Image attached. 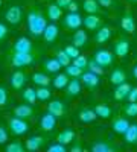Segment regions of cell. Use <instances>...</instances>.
<instances>
[{"label": "cell", "instance_id": "6da1fadb", "mask_svg": "<svg viewBox=\"0 0 137 152\" xmlns=\"http://www.w3.org/2000/svg\"><path fill=\"white\" fill-rule=\"evenodd\" d=\"M28 29H29V34L34 35V37H41L46 26H47V20L44 18V15L38 9H31L28 12Z\"/></svg>", "mask_w": 137, "mask_h": 152}, {"label": "cell", "instance_id": "7a4b0ae2", "mask_svg": "<svg viewBox=\"0 0 137 152\" xmlns=\"http://www.w3.org/2000/svg\"><path fill=\"white\" fill-rule=\"evenodd\" d=\"M11 62L12 66L17 67V69H21V67H26L29 64L34 62V56L31 55V52H12V58H11Z\"/></svg>", "mask_w": 137, "mask_h": 152}, {"label": "cell", "instance_id": "3957f363", "mask_svg": "<svg viewBox=\"0 0 137 152\" xmlns=\"http://www.w3.org/2000/svg\"><path fill=\"white\" fill-rule=\"evenodd\" d=\"M9 129L14 135H24L29 131V125L24 119H20V117L14 116L9 120Z\"/></svg>", "mask_w": 137, "mask_h": 152}, {"label": "cell", "instance_id": "277c9868", "mask_svg": "<svg viewBox=\"0 0 137 152\" xmlns=\"http://www.w3.org/2000/svg\"><path fill=\"white\" fill-rule=\"evenodd\" d=\"M5 20L9 23V24H18L21 20H23V9L17 5L8 8V11L5 12Z\"/></svg>", "mask_w": 137, "mask_h": 152}, {"label": "cell", "instance_id": "5b68a950", "mask_svg": "<svg viewBox=\"0 0 137 152\" xmlns=\"http://www.w3.org/2000/svg\"><path fill=\"white\" fill-rule=\"evenodd\" d=\"M93 59L97 62V64H101L102 67H108V66L113 64L114 55L111 53L110 50H107V49H99V50H96Z\"/></svg>", "mask_w": 137, "mask_h": 152}, {"label": "cell", "instance_id": "8992f818", "mask_svg": "<svg viewBox=\"0 0 137 152\" xmlns=\"http://www.w3.org/2000/svg\"><path fill=\"white\" fill-rule=\"evenodd\" d=\"M82 18L79 12H69V14L64 17V26L67 29H72V31H76L81 28L82 24Z\"/></svg>", "mask_w": 137, "mask_h": 152}, {"label": "cell", "instance_id": "52a82bcc", "mask_svg": "<svg viewBox=\"0 0 137 152\" xmlns=\"http://www.w3.org/2000/svg\"><path fill=\"white\" fill-rule=\"evenodd\" d=\"M26 81H28V76L24 75L21 70L14 72V73L11 75V79H9L11 87H12V88H15V90H21V88L26 85Z\"/></svg>", "mask_w": 137, "mask_h": 152}, {"label": "cell", "instance_id": "ba28073f", "mask_svg": "<svg viewBox=\"0 0 137 152\" xmlns=\"http://www.w3.org/2000/svg\"><path fill=\"white\" fill-rule=\"evenodd\" d=\"M12 52H32V41L28 37H20L12 46Z\"/></svg>", "mask_w": 137, "mask_h": 152}, {"label": "cell", "instance_id": "9c48e42d", "mask_svg": "<svg viewBox=\"0 0 137 152\" xmlns=\"http://www.w3.org/2000/svg\"><path fill=\"white\" fill-rule=\"evenodd\" d=\"M55 125H56V117L53 116L52 113H44L43 116H41V119H40V128L43 129V131H52L53 128H55Z\"/></svg>", "mask_w": 137, "mask_h": 152}, {"label": "cell", "instance_id": "30bf717a", "mask_svg": "<svg viewBox=\"0 0 137 152\" xmlns=\"http://www.w3.org/2000/svg\"><path fill=\"white\" fill-rule=\"evenodd\" d=\"M130 52V41L127 38H119L114 43V55H117L119 58H125Z\"/></svg>", "mask_w": 137, "mask_h": 152}, {"label": "cell", "instance_id": "8fae6325", "mask_svg": "<svg viewBox=\"0 0 137 152\" xmlns=\"http://www.w3.org/2000/svg\"><path fill=\"white\" fill-rule=\"evenodd\" d=\"M82 24L89 29V31H96L102 26V20L99 18L97 14H89L87 17L82 18Z\"/></svg>", "mask_w": 137, "mask_h": 152}, {"label": "cell", "instance_id": "7c38bea8", "mask_svg": "<svg viewBox=\"0 0 137 152\" xmlns=\"http://www.w3.org/2000/svg\"><path fill=\"white\" fill-rule=\"evenodd\" d=\"M47 111L52 113L56 119L63 117V114L66 113V107H64V102L59 99H55V100H51V104L47 105Z\"/></svg>", "mask_w": 137, "mask_h": 152}, {"label": "cell", "instance_id": "4fadbf2b", "mask_svg": "<svg viewBox=\"0 0 137 152\" xmlns=\"http://www.w3.org/2000/svg\"><path fill=\"white\" fill-rule=\"evenodd\" d=\"M81 82L85 85V87H89V88H95L99 85V82H101V79H99V75L93 73V72H85L81 75Z\"/></svg>", "mask_w": 137, "mask_h": 152}, {"label": "cell", "instance_id": "5bb4252c", "mask_svg": "<svg viewBox=\"0 0 137 152\" xmlns=\"http://www.w3.org/2000/svg\"><path fill=\"white\" fill-rule=\"evenodd\" d=\"M120 28L128 32V34H133L136 31V21H134V17L131 12H125L120 18Z\"/></svg>", "mask_w": 137, "mask_h": 152}, {"label": "cell", "instance_id": "9a60e30c", "mask_svg": "<svg viewBox=\"0 0 137 152\" xmlns=\"http://www.w3.org/2000/svg\"><path fill=\"white\" fill-rule=\"evenodd\" d=\"M14 116L20 117V119H31L34 116V108L29 105V104H21V105H17L14 108Z\"/></svg>", "mask_w": 137, "mask_h": 152}, {"label": "cell", "instance_id": "2e32d148", "mask_svg": "<svg viewBox=\"0 0 137 152\" xmlns=\"http://www.w3.org/2000/svg\"><path fill=\"white\" fill-rule=\"evenodd\" d=\"M79 93H81V81L78 78H73L66 85V96L69 99H72V97H76Z\"/></svg>", "mask_w": 137, "mask_h": 152}, {"label": "cell", "instance_id": "e0dca14e", "mask_svg": "<svg viewBox=\"0 0 137 152\" xmlns=\"http://www.w3.org/2000/svg\"><path fill=\"white\" fill-rule=\"evenodd\" d=\"M58 34H59V28L56 26L55 23L47 24L46 29H44V32H43L44 41H46V43H53L56 38H58Z\"/></svg>", "mask_w": 137, "mask_h": 152}, {"label": "cell", "instance_id": "ac0fdd59", "mask_svg": "<svg viewBox=\"0 0 137 152\" xmlns=\"http://www.w3.org/2000/svg\"><path fill=\"white\" fill-rule=\"evenodd\" d=\"M111 38V28L110 26H101L99 29H96V35H95V40L97 44H104L107 43Z\"/></svg>", "mask_w": 137, "mask_h": 152}, {"label": "cell", "instance_id": "d6986e66", "mask_svg": "<svg viewBox=\"0 0 137 152\" xmlns=\"http://www.w3.org/2000/svg\"><path fill=\"white\" fill-rule=\"evenodd\" d=\"M130 90H131V85L125 81V82H122V84L116 85L113 96H114V99H116V100H123V99H127V96H128Z\"/></svg>", "mask_w": 137, "mask_h": 152}, {"label": "cell", "instance_id": "ffe728a7", "mask_svg": "<svg viewBox=\"0 0 137 152\" xmlns=\"http://www.w3.org/2000/svg\"><path fill=\"white\" fill-rule=\"evenodd\" d=\"M56 142L61 143V145H64V146L72 145V143L75 142V131L70 129V128L61 131V132L58 134V137H56Z\"/></svg>", "mask_w": 137, "mask_h": 152}, {"label": "cell", "instance_id": "44dd1931", "mask_svg": "<svg viewBox=\"0 0 137 152\" xmlns=\"http://www.w3.org/2000/svg\"><path fill=\"white\" fill-rule=\"evenodd\" d=\"M43 143H44V138L43 137H40V135H31L28 140H26V143H24V146H26L28 151L35 152V151H38L43 146Z\"/></svg>", "mask_w": 137, "mask_h": 152}, {"label": "cell", "instance_id": "7402d4cb", "mask_svg": "<svg viewBox=\"0 0 137 152\" xmlns=\"http://www.w3.org/2000/svg\"><path fill=\"white\" fill-rule=\"evenodd\" d=\"M128 126H130V122L125 117H117V119L113 120V123H111V128H113V131L116 134H123L127 131Z\"/></svg>", "mask_w": 137, "mask_h": 152}, {"label": "cell", "instance_id": "603a6c76", "mask_svg": "<svg viewBox=\"0 0 137 152\" xmlns=\"http://www.w3.org/2000/svg\"><path fill=\"white\" fill-rule=\"evenodd\" d=\"M123 138H125V142L130 143V145H136L137 143V125L136 123H130L127 131L123 132Z\"/></svg>", "mask_w": 137, "mask_h": 152}, {"label": "cell", "instance_id": "cb8c5ba5", "mask_svg": "<svg viewBox=\"0 0 137 152\" xmlns=\"http://www.w3.org/2000/svg\"><path fill=\"white\" fill-rule=\"evenodd\" d=\"M78 117L82 123H92L97 119L95 110H90V108H82L79 113H78Z\"/></svg>", "mask_w": 137, "mask_h": 152}, {"label": "cell", "instance_id": "d4e9b609", "mask_svg": "<svg viewBox=\"0 0 137 152\" xmlns=\"http://www.w3.org/2000/svg\"><path fill=\"white\" fill-rule=\"evenodd\" d=\"M73 44L76 47H84L89 41V37H87V32L82 31V29H76V32L73 34V38H72Z\"/></svg>", "mask_w": 137, "mask_h": 152}, {"label": "cell", "instance_id": "484cf974", "mask_svg": "<svg viewBox=\"0 0 137 152\" xmlns=\"http://www.w3.org/2000/svg\"><path fill=\"white\" fill-rule=\"evenodd\" d=\"M90 149H92V152H114L116 151V148L111 143L102 142V140H97L96 143H93Z\"/></svg>", "mask_w": 137, "mask_h": 152}, {"label": "cell", "instance_id": "4316f807", "mask_svg": "<svg viewBox=\"0 0 137 152\" xmlns=\"http://www.w3.org/2000/svg\"><path fill=\"white\" fill-rule=\"evenodd\" d=\"M125 81H127V75L122 69H114L110 73V82L113 85H119V84L125 82Z\"/></svg>", "mask_w": 137, "mask_h": 152}, {"label": "cell", "instance_id": "83f0119b", "mask_svg": "<svg viewBox=\"0 0 137 152\" xmlns=\"http://www.w3.org/2000/svg\"><path fill=\"white\" fill-rule=\"evenodd\" d=\"M82 9L87 14H99L101 12V5L97 3V0H84Z\"/></svg>", "mask_w": 137, "mask_h": 152}, {"label": "cell", "instance_id": "f1b7e54d", "mask_svg": "<svg viewBox=\"0 0 137 152\" xmlns=\"http://www.w3.org/2000/svg\"><path fill=\"white\" fill-rule=\"evenodd\" d=\"M47 17L52 21H58L61 17H63V9H61L56 3H51L47 6Z\"/></svg>", "mask_w": 137, "mask_h": 152}, {"label": "cell", "instance_id": "f546056e", "mask_svg": "<svg viewBox=\"0 0 137 152\" xmlns=\"http://www.w3.org/2000/svg\"><path fill=\"white\" fill-rule=\"evenodd\" d=\"M21 97H23V100L26 104H32V105L37 102V100H38V99H37V90H35V88H32V87L24 88V90L21 91Z\"/></svg>", "mask_w": 137, "mask_h": 152}, {"label": "cell", "instance_id": "4dcf8cb0", "mask_svg": "<svg viewBox=\"0 0 137 152\" xmlns=\"http://www.w3.org/2000/svg\"><path fill=\"white\" fill-rule=\"evenodd\" d=\"M51 78L46 75V73H43V72H35L34 75H32V82L34 84H37L38 87H41V85H49L51 84Z\"/></svg>", "mask_w": 137, "mask_h": 152}, {"label": "cell", "instance_id": "1f68e13d", "mask_svg": "<svg viewBox=\"0 0 137 152\" xmlns=\"http://www.w3.org/2000/svg\"><path fill=\"white\" fill-rule=\"evenodd\" d=\"M53 87L58 88V90H63L66 88V85L69 84V75L67 73H56V76L53 78Z\"/></svg>", "mask_w": 137, "mask_h": 152}, {"label": "cell", "instance_id": "d6a6232c", "mask_svg": "<svg viewBox=\"0 0 137 152\" xmlns=\"http://www.w3.org/2000/svg\"><path fill=\"white\" fill-rule=\"evenodd\" d=\"M61 67H63V66L59 64V61L56 58H49V59L44 61V69L49 73H58Z\"/></svg>", "mask_w": 137, "mask_h": 152}, {"label": "cell", "instance_id": "836d02e7", "mask_svg": "<svg viewBox=\"0 0 137 152\" xmlns=\"http://www.w3.org/2000/svg\"><path fill=\"white\" fill-rule=\"evenodd\" d=\"M95 113L97 117L101 119H110L111 117V108L108 105H104V104H97L95 107Z\"/></svg>", "mask_w": 137, "mask_h": 152}, {"label": "cell", "instance_id": "e575fe53", "mask_svg": "<svg viewBox=\"0 0 137 152\" xmlns=\"http://www.w3.org/2000/svg\"><path fill=\"white\" fill-rule=\"evenodd\" d=\"M37 90V99L41 100V102H44V100H49L52 96V91L49 90V87L47 85H41L38 88H35Z\"/></svg>", "mask_w": 137, "mask_h": 152}, {"label": "cell", "instance_id": "d590c367", "mask_svg": "<svg viewBox=\"0 0 137 152\" xmlns=\"http://www.w3.org/2000/svg\"><path fill=\"white\" fill-rule=\"evenodd\" d=\"M26 146H24L20 140H14L5 146V152H24Z\"/></svg>", "mask_w": 137, "mask_h": 152}, {"label": "cell", "instance_id": "8d00e7d4", "mask_svg": "<svg viewBox=\"0 0 137 152\" xmlns=\"http://www.w3.org/2000/svg\"><path fill=\"white\" fill-rule=\"evenodd\" d=\"M58 61H59V64L61 66H63V67H67L69 64H70V62H72V58L66 53V50L64 49H61V50H58V52H56V56H55Z\"/></svg>", "mask_w": 137, "mask_h": 152}, {"label": "cell", "instance_id": "74e56055", "mask_svg": "<svg viewBox=\"0 0 137 152\" xmlns=\"http://www.w3.org/2000/svg\"><path fill=\"white\" fill-rule=\"evenodd\" d=\"M66 73L70 76V78H79V76L82 75V69H79L78 66H75L73 62H70V64L66 67Z\"/></svg>", "mask_w": 137, "mask_h": 152}, {"label": "cell", "instance_id": "f35d334b", "mask_svg": "<svg viewBox=\"0 0 137 152\" xmlns=\"http://www.w3.org/2000/svg\"><path fill=\"white\" fill-rule=\"evenodd\" d=\"M123 113L128 117H137V102H128L123 108Z\"/></svg>", "mask_w": 137, "mask_h": 152}, {"label": "cell", "instance_id": "ab89813d", "mask_svg": "<svg viewBox=\"0 0 137 152\" xmlns=\"http://www.w3.org/2000/svg\"><path fill=\"white\" fill-rule=\"evenodd\" d=\"M87 69H89L90 72H93V73H96V75H99V76L104 73V67H102L101 64H97L95 59L89 61V66H87Z\"/></svg>", "mask_w": 137, "mask_h": 152}, {"label": "cell", "instance_id": "60d3db41", "mask_svg": "<svg viewBox=\"0 0 137 152\" xmlns=\"http://www.w3.org/2000/svg\"><path fill=\"white\" fill-rule=\"evenodd\" d=\"M72 62H73L75 66H78L79 69H82V70L87 69V66H89V59H87L84 55H81V53L75 58V59H72Z\"/></svg>", "mask_w": 137, "mask_h": 152}, {"label": "cell", "instance_id": "b9f144b4", "mask_svg": "<svg viewBox=\"0 0 137 152\" xmlns=\"http://www.w3.org/2000/svg\"><path fill=\"white\" fill-rule=\"evenodd\" d=\"M64 50H66V53L72 58V59H75L78 55H79V47H76L75 44H70V46H66L64 47Z\"/></svg>", "mask_w": 137, "mask_h": 152}, {"label": "cell", "instance_id": "7bdbcfd3", "mask_svg": "<svg viewBox=\"0 0 137 152\" xmlns=\"http://www.w3.org/2000/svg\"><path fill=\"white\" fill-rule=\"evenodd\" d=\"M8 97H9L8 90L3 85H0V107H5L8 104Z\"/></svg>", "mask_w": 137, "mask_h": 152}, {"label": "cell", "instance_id": "ee69618b", "mask_svg": "<svg viewBox=\"0 0 137 152\" xmlns=\"http://www.w3.org/2000/svg\"><path fill=\"white\" fill-rule=\"evenodd\" d=\"M47 152H66V146L56 142V143H53L47 148Z\"/></svg>", "mask_w": 137, "mask_h": 152}, {"label": "cell", "instance_id": "f6af8a7d", "mask_svg": "<svg viewBox=\"0 0 137 152\" xmlns=\"http://www.w3.org/2000/svg\"><path fill=\"white\" fill-rule=\"evenodd\" d=\"M8 142V131L5 126L0 125V145H5Z\"/></svg>", "mask_w": 137, "mask_h": 152}, {"label": "cell", "instance_id": "bcb514c9", "mask_svg": "<svg viewBox=\"0 0 137 152\" xmlns=\"http://www.w3.org/2000/svg\"><path fill=\"white\" fill-rule=\"evenodd\" d=\"M127 99H128V102H137V87H131Z\"/></svg>", "mask_w": 137, "mask_h": 152}, {"label": "cell", "instance_id": "7dc6e473", "mask_svg": "<svg viewBox=\"0 0 137 152\" xmlns=\"http://www.w3.org/2000/svg\"><path fill=\"white\" fill-rule=\"evenodd\" d=\"M8 35V28H6V24L5 23H0V41L5 40Z\"/></svg>", "mask_w": 137, "mask_h": 152}, {"label": "cell", "instance_id": "c3c4849f", "mask_svg": "<svg viewBox=\"0 0 137 152\" xmlns=\"http://www.w3.org/2000/svg\"><path fill=\"white\" fill-rule=\"evenodd\" d=\"M70 3H72V0H56V5H58L61 9H67Z\"/></svg>", "mask_w": 137, "mask_h": 152}, {"label": "cell", "instance_id": "681fc988", "mask_svg": "<svg viewBox=\"0 0 137 152\" xmlns=\"http://www.w3.org/2000/svg\"><path fill=\"white\" fill-rule=\"evenodd\" d=\"M82 151H84V148L79 143H75V145L70 146V152H82Z\"/></svg>", "mask_w": 137, "mask_h": 152}, {"label": "cell", "instance_id": "f907efd6", "mask_svg": "<svg viewBox=\"0 0 137 152\" xmlns=\"http://www.w3.org/2000/svg\"><path fill=\"white\" fill-rule=\"evenodd\" d=\"M78 8H79V6H78V3L72 0V3L69 5V8H67V9H69V12H78Z\"/></svg>", "mask_w": 137, "mask_h": 152}, {"label": "cell", "instance_id": "816d5d0a", "mask_svg": "<svg viewBox=\"0 0 137 152\" xmlns=\"http://www.w3.org/2000/svg\"><path fill=\"white\" fill-rule=\"evenodd\" d=\"M97 3L101 6H105V8H110L113 5V0H97Z\"/></svg>", "mask_w": 137, "mask_h": 152}, {"label": "cell", "instance_id": "f5cc1de1", "mask_svg": "<svg viewBox=\"0 0 137 152\" xmlns=\"http://www.w3.org/2000/svg\"><path fill=\"white\" fill-rule=\"evenodd\" d=\"M133 75H134V78L137 79V64H136V66L133 67Z\"/></svg>", "mask_w": 137, "mask_h": 152}, {"label": "cell", "instance_id": "db71d44e", "mask_svg": "<svg viewBox=\"0 0 137 152\" xmlns=\"http://www.w3.org/2000/svg\"><path fill=\"white\" fill-rule=\"evenodd\" d=\"M128 2H137V0H128Z\"/></svg>", "mask_w": 137, "mask_h": 152}, {"label": "cell", "instance_id": "11a10c76", "mask_svg": "<svg viewBox=\"0 0 137 152\" xmlns=\"http://www.w3.org/2000/svg\"><path fill=\"white\" fill-rule=\"evenodd\" d=\"M0 6H2V0H0Z\"/></svg>", "mask_w": 137, "mask_h": 152}]
</instances>
